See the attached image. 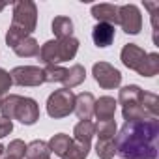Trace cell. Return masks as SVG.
I'll return each instance as SVG.
<instances>
[{"mask_svg":"<svg viewBox=\"0 0 159 159\" xmlns=\"http://www.w3.org/2000/svg\"><path fill=\"white\" fill-rule=\"evenodd\" d=\"M11 81L17 86H41L45 83L43 69L38 66H17L11 69Z\"/></svg>","mask_w":159,"mask_h":159,"instance_id":"cell-9","label":"cell"},{"mask_svg":"<svg viewBox=\"0 0 159 159\" xmlns=\"http://www.w3.org/2000/svg\"><path fill=\"white\" fill-rule=\"evenodd\" d=\"M96 153L99 159H112L116 155V146L114 140H98L96 144Z\"/></svg>","mask_w":159,"mask_h":159,"instance_id":"cell-27","label":"cell"},{"mask_svg":"<svg viewBox=\"0 0 159 159\" xmlns=\"http://www.w3.org/2000/svg\"><path fill=\"white\" fill-rule=\"evenodd\" d=\"M4 153H6V157H11V159H23L25 153H26V144H25V140H21V139L11 140V142L6 146Z\"/></svg>","mask_w":159,"mask_h":159,"instance_id":"cell-26","label":"cell"},{"mask_svg":"<svg viewBox=\"0 0 159 159\" xmlns=\"http://www.w3.org/2000/svg\"><path fill=\"white\" fill-rule=\"evenodd\" d=\"M116 38V30L112 25H107V23H98L94 28H92V39L96 43V47L99 49H105L109 45H112Z\"/></svg>","mask_w":159,"mask_h":159,"instance_id":"cell-13","label":"cell"},{"mask_svg":"<svg viewBox=\"0 0 159 159\" xmlns=\"http://www.w3.org/2000/svg\"><path fill=\"white\" fill-rule=\"evenodd\" d=\"M52 34L56 36V39H66V38H73V21L66 15H58L52 19Z\"/></svg>","mask_w":159,"mask_h":159,"instance_id":"cell-17","label":"cell"},{"mask_svg":"<svg viewBox=\"0 0 159 159\" xmlns=\"http://www.w3.org/2000/svg\"><path fill=\"white\" fill-rule=\"evenodd\" d=\"M71 142H73V140L69 139V135H66V133H58V135L51 137V140H49L47 144H49L51 153H54V155H58V157H64V155L67 153Z\"/></svg>","mask_w":159,"mask_h":159,"instance_id":"cell-20","label":"cell"},{"mask_svg":"<svg viewBox=\"0 0 159 159\" xmlns=\"http://www.w3.org/2000/svg\"><path fill=\"white\" fill-rule=\"evenodd\" d=\"M4 150H6V148H4L2 144H0V157H2V155H4Z\"/></svg>","mask_w":159,"mask_h":159,"instance_id":"cell-31","label":"cell"},{"mask_svg":"<svg viewBox=\"0 0 159 159\" xmlns=\"http://www.w3.org/2000/svg\"><path fill=\"white\" fill-rule=\"evenodd\" d=\"M11 84H13V81H11L10 71H6L4 67H0V103H2V99L8 96Z\"/></svg>","mask_w":159,"mask_h":159,"instance_id":"cell-28","label":"cell"},{"mask_svg":"<svg viewBox=\"0 0 159 159\" xmlns=\"http://www.w3.org/2000/svg\"><path fill=\"white\" fill-rule=\"evenodd\" d=\"M49 159H51V157H49Z\"/></svg>","mask_w":159,"mask_h":159,"instance_id":"cell-34","label":"cell"},{"mask_svg":"<svg viewBox=\"0 0 159 159\" xmlns=\"http://www.w3.org/2000/svg\"><path fill=\"white\" fill-rule=\"evenodd\" d=\"M118 25L129 36H137L142 30V13L135 4L118 6Z\"/></svg>","mask_w":159,"mask_h":159,"instance_id":"cell-8","label":"cell"},{"mask_svg":"<svg viewBox=\"0 0 159 159\" xmlns=\"http://www.w3.org/2000/svg\"><path fill=\"white\" fill-rule=\"evenodd\" d=\"M26 159H49L51 157V150L49 144L45 140H32L30 144H26Z\"/></svg>","mask_w":159,"mask_h":159,"instance_id":"cell-21","label":"cell"},{"mask_svg":"<svg viewBox=\"0 0 159 159\" xmlns=\"http://www.w3.org/2000/svg\"><path fill=\"white\" fill-rule=\"evenodd\" d=\"M11 131H13V122L8 120V118H2V116H0V139L8 137Z\"/></svg>","mask_w":159,"mask_h":159,"instance_id":"cell-30","label":"cell"},{"mask_svg":"<svg viewBox=\"0 0 159 159\" xmlns=\"http://www.w3.org/2000/svg\"><path fill=\"white\" fill-rule=\"evenodd\" d=\"M137 73L140 77H155L159 73V54L157 52H146Z\"/></svg>","mask_w":159,"mask_h":159,"instance_id":"cell-19","label":"cell"},{"mask_svg":"<svg viewBox=\"0 0 159 159\" xmlns=\"http://www.w3.org/2000/svg\"><path fill=\"white\" fill-rule=\"evenodd\" d=\"M116 99L111 96H101L99 99H96L94 103V116L98 118V122H105V120H114L116 114Z\"/></svg>","mask_w":159,"mask_h":159,"instance_id":"cell-11","label":"cell"},{"mask_svg":"<svg viewBox=\"0 0 159 159\" xmlns=\"http://www.w3.org/2000/svg\"><path fill=\"white\" fill-rule=\"evenodd\" d=\"M66 71H67V69L62 67V66H45V67H43L45 83H64Z\"/></svg>","mask_w":159,"mask_h":159,"instance_id":"cell-25","label":"cell"},{"mask_svg":"<svg viewBox=\"0 0 159 159\" xmlns=\"http://www.w3.org/2000/svg\"><path fill=\"white\" fill-rule=\"evenodd\" d=\"M142 92H144V90H142L139 84H127V86L120 88V92H118V101H116V103H120V105L124 107V105H127V103L139 99Z\"/></svg>","mask_w":159,"mask_h":159,"instance_id":"cell-23","label":"cell"},{"mask_svg":"<svg viewBox=\"0 0 159 159\" xmlns=\"http://www.w3.org/2000/svg\"><path fill=\"white\" fill-rule=\"evenodd\" d=\"M4 159H11V157H4Z\"/></svg>","mask_w":159,"mask_h":159,"instance_id":"cell-33","label":"cell"},{"mask_svg":"<svg viewBox=\"0 0 159 159\" xmlns=\"http://www.w3.org/2000/svg\"><path fill=\"white\" fill-rule=\"evenodd\" d=\"M116 133H118V125L114 120H105L96 124V137L99 140H114Z\"/></svg>","mask_w":159,"mask_h":159,"instance_id":"cell-22","label":"cell"},{"mask_svg":"<svg viewBox=\"0 0 159 159\" xmlns=\"http://www.w3.org/2000/svg\"><path fill=\"white\" fill-rule=\"evenodd\" d=\"M144 56H146V51H144L142 47L135 45V43H127V45H124V49H122V52H120V60H122V64H124L127 69H133V71H137V69L140 67Z\"/></svg>","mask_w":159,"mask_h":159,"instance_id":"cell-10","label":"cell"},{"mask_svg":"<svg viewBox=\"0 0 159 159\" xmlns=\"http://www.w3.org/2000/svg\"><path fill=\"white\" fill-rule=\"evenodd\" d=\"M6 6H8V4H6V2H0V11H2V10H4V8H6Z\"/></svg>","mask_w":159,"mask_h":159,"instance_id":"cell-32","label":"cell"},{"mask_svg":"<svg viewBox=\"0 0 159 159\" xmlns=\"http://www.w3.org/2000/svg\"><path fill=\"white\" fill-rule=\"evenodd\" d=\"M0 114L8 120H17L23 125H34L39 120V105L32 98L10 94L0 103Z\"/></svg>","mask_w":159,"mask_h":159,"instance_id":"cell-2","label":"cell"},{"mask_svg":"<svg viewBox=\"0 0 159 159\" xmlns=\"http://www.w3.org/2000/svg\"><path fill=\"white\" fill-rule=\"evenodd\" d=\"M73 135H75V140L90 144L92 139H94V135H96V124L92 120H81L73 127Z\"/></svg>","mask_w":159,"mask_h":159,"instance_id":"cell-18","label":"cell"},{"mask_svg":"<svg viewBox=\"0 0 159 159\" xmlns=\"http://www.w3.org/2000/svg\"><path fill=\"white\" fill-rule=\"evenodd\" d=\"M73 109H75V94H73V90H67V88L54 90L47 99V114L51 118H54V120L69 116L73 112Z\"/></svg>","mask_w":159,"mask_h":159,"instance_id":"cell-6","label":"cell"},{"mask_svg":"<svg viewBox=\"0 0 159 159\" xmlns=\"http://www.w3.org/2000/svg\"><path fill=\"white\" fill-rule=\"evenodd\" d=\"M13 52L21 58H32V56H38L39 54V43L36 38L32 36H26L23 38L15 47H13Z\"/></svg>","mask_w":159,"mask_h":159,"instance_id":"cell-16","label":"cell"},{"mask_svg":"<svg viewBox=\"0 0 159 159\" xmlns=\"http://www.w3.org/2000/svg\"><path fill=\"white\" fill-rule=\"evenodd\" d=\"M84 79H86V69H84V66H81V64H73V66L66 71L64 83H62L64 86H62V88L73 90L75 86L83 84V83H84Z\"/></svg>","mask_w":159,"mask_h":159,"instance_id":"cell-15","label":"cell"},{"mask_svg":"<svg viewBox=\"0 0 159 159\" xmlns=\"http://www.w3.org/2000/svg\"><path fill=\"white\" fill-rule=\"evenodd\" d=\"M94 81L105 88V90H114L122 84V73L109 62H96L92 67Z\"/></svg>","mask_w":159,"mask_h":159,"instance_id":"cell-7","label":"cell"},{"mask_svg":"<svg viewBox=\"0 0 159 159\" xmlns=\"http://www.w3.org/2000/svg\"><path fill=\"white\" fill-rule=\"evenodd\" d=\"M122 116L125 122H142L159 118V98L152 92H142L139 99L122 107Z\"/></svg>","mask_w":159,"mask_h":159,"instance_id":"cell-4","label":"cell"},{"mask_svg":"<svg viewBox=\"0 0 159 159\" xmlns=\"http://www.w3.org/2000/svg\"><path fill=\"white\" fill-rule=\"evenodd\" d=\"M144 8L152 11V28H153V43H157V15H159V2H144Z\"/></svg>","mask_w":159,"mask_h":159,"instance_id":"cell-29","label":"cell"},{"mask_svg":"<svg viewBox=\"0 0 159 159\" xmlns=\"http://www.w3.org/2000/svg\"><path fill=\"white\" fill-rule=\"evenodd\" d=\"M79 39L66 38V39H51L39 47V62L45 66H60L62 62H69L79 52Z\"/></svg>","mask_w":159,"mask_h":159,"instance_id":"cell-3","label":"cell"},{"mask_svg":"<svg viewBox=\"0 0 159 159\" xmlns=\"http://www.w3.org/2000/svg\"><path fill=\"white\" fill-rule=\"evenodd\" d=\"M94 103H96V98L90 92H81L79 96H75L73 112L79 116V120H90L94 116Z\"/></svg>","mask_w":159,"mask_h":159,"instance_id":"cell-12","label":"cell"},{"mask_svg":"<svg viewBox=\"0 0 159 159\" xmlns=\"http://www.w3.org/2000/svg\"><path fill=\"white\" fill-rule=\"evenodd\" d=\"M114 146L122 159H157L159 118L125 122L114 137Z\"/></svg>","mask_w":159,"mask_h":159,"instance_id":"cell-1","label":"cell"},{"mask_svg":"<svg viewBox=\"0 0 159 159\" xmlns=\"http://www.w3.org/2000/svg\"><path fill=\"white\" fill-rule=\"evenodd\" d=\"M90 153V144H84V142H79V140H73L67 153L62 157V159H86Z\"/></svg>","mask_w":159,"mask_h":159,"instance_id":"cell-24","label":"cell"},{"mask_svg":"<svg viewBox=\"0 0 159 159\" xmlns=\"http://www.w3.org/2000/svg\"><path fill=\"white\" fill-rule=\"evenodd\" d=\"M90 11L98 23H107L112 26L118 25V6L114 4H94Z\"/></svg>","mask_w":159,"mask_h":159,"instance_id":"cell-14","label":"cell"},{"mask_svg":"<svg viewBox=\"0 0 159 159\" xmlns=\"http://www.w3.org/2000/svg\"><path fill=\"white\" fill-rule=\"evenodd\" d=\"M11 28L19 30L25 36H32L38 26V6L32 0H19L13 4Z\"/></svg>","mask_w":159,"mask_h":159,"instance_id":"cell-5","label":"cell"}]
</instances>
